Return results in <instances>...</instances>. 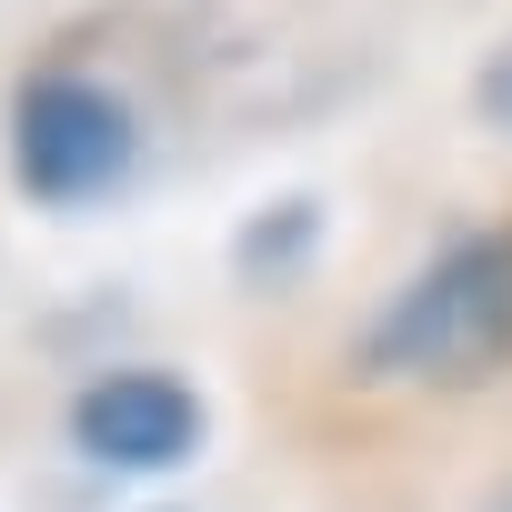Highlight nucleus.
Segmentation results:
<instances>
[{"label":"nucleus","instance_id":"obj_2","mask_svg":"<svg viewBox=\"0 0 512 512\" xmlns=\"http://www.w3.org/2000/svg\"><path fill=\"white\" fill-rule=\"evenodd\" d=\"M141 161V121L111 81L91 71H31L11 91V181L51 211L71 201H101L121 171Z\"/></svg>","mask_w":512,"mask_h":512},{"label":"nucleus","instance_id":"obj_4","mask_svg":"<svg viewBox=\"0 0 512 512\" xmlns=\"http://www.w3.org/2000/svg\"><path fill=\"white\" fill-rule=\"evenodd\" d=\"M302 241H312V201H282V221H251V231H241V272H262V262H292Z\"/></svg>","mask_w":512,"mask_h":512},{"label":"nucleus","instance_id":"obj_3","mask_svg":"<svg viewBox=\"0 0 512 512\" xmlns=\"http://www.w3.org/2000/svg\"><path fill=\"white\" fill-rule=\"evenodd\" d=\"M71 442L101 472H171L201 452V392L171 372H101L71 402Z\"/></svg>","mask_w":512,"mask_h":512},{"label":"nucleus","instance_id":"obj_5","mask_svg":"<svg viewBox=\"0 0 512 512\" xmlns=\"http://www.w3.org/2000/svg\"><path fill=\"white\" fill-rule=\"evenodd\" d=\"M472 111H482V131H502V141H512V41H492V51H482V71H472Z\"/></svg>","mask_w":512,"mask_h":512},{"label":"nucleus","instance_id":"obj_1","mask_svg":"<svg viewBox=\"0 0 512 512\" xmlns=\"http://www.w3.org/2000/svg\"><path fill=\"white\" fill-rule=\"evenodd\" d=\"M512 362V231H462L382 302V322L362 332V372L372 382H432V392H472Z\"/></svg>","mask_w":512,"mask_h":512}]
</instances>
